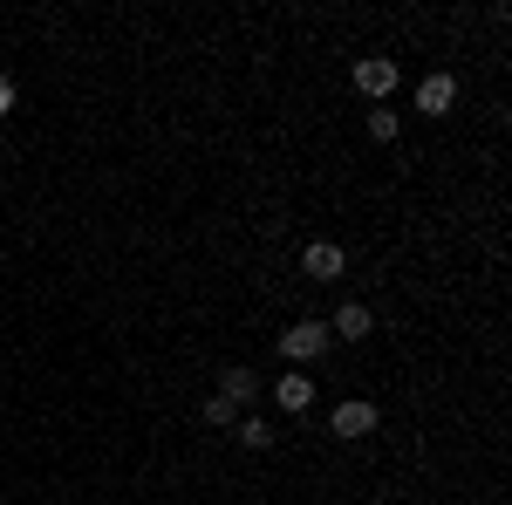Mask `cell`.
<instances>
[{
	"label": "cell",
	"mask_w": 512,
	"mask_h": 505,
	"mask_svg": "<svg viewBox=\"0 0 512 505\" xmlns=\"http://www.w3.org/2000/svg\"><path fill=\"white\" fill-rule=\"evenodd\" d=\"M328 342H335V335H328V321H315V314H308V321H294V328L280 335V355L301 369V362H321V355H328Z\"/></svg>",
	"instance_id": "6da1fadb"
},
{
	"label": "cell",
	"mask_w": 512,
	"mask_h": 505,
	"mask_svg": "<svg viewBox=\"0 0 512 505\" xmlns=\"http://www.w3.org/2000/svg\"><path fill=\"white\" fill-rule=\"evenodd\" d=\"M328 424H335L342 444H362V437H376L383 417H376V403H369V396H349V403H335V417H328Z\"/></svg>",
	"instance_id": "7a4b0ae2"
},
{
	"label": "cell",
	"mask_w": 512,
	"mask_h": 505,
	"mask_svg": "<svg viewBox=\"0 0 512 505\" xmlns=\"http://www.w3.org/2000/svg\"><path fill=\"white\" fill-rule=\"evenodd\" d=\"M396 76H403V69H396L390 55H362V62L349 69V82L362 89V96H369V103H383V96L396 89Z\"/></svg>",
	"instance_id": "3957f363"
},
{
	"label": "cell",
	"mask_w": 512,
	"mask_h": 505,
	"mask_svg": "<svg viewBox=\"0 0 512 505\" xmlns=\"http://www.w3.org/2000/svg\"><path fill=\"white\" fill-rule=\"evenodd\" d=\"M301 273H308V280H342V273H349V253H342L335 239H308V246H301Z\"/></svg>",
	"instance_id": "277c9868"
},
{
	"label": "cell",
	"mask_w": 512,
	"mask_h": 505,
	"mask_svg": "<svg viewBox=\"0 0 512 505\" xmlns=\"http://www.w3.org/2000/svg\"><path fill=\"white\" fill-rule=\"evenodd\" d=\"M212 396H226V403H233L239 417H246V403H253V396H260V376H253V369H219V389H212Z\"/></svg>",
	"instance_id": "5b68a950"
},
{
	"label": "cell",
	"mask_w": 512,
	"mask_h": 505,
	"mask_svg": "<svg viewBox=\"0 0 512 505\" xmlns=\"http://www.w3.org/2000/svg\"><path fill=\"white\" fill-rule=\"evenodd\" d=\"M274 403L287 410V417H301V410L315 403V383H308V369H287V376L274 383Z\"/></svg>",
	"instance_id": "8992f818"
},
{
	"label": "cell",
	"mask_w": 512,
	"mask_h": 505,
	"mask_svg": "<svg viewBox=\"0 0 512 505\" xmlns=\"http://www.w3.org/2000/svg\"><path fill=\"white\" fill-rule=\"evenodd\" d=\"M451 103H458V76H424L417 82V110H424V117H444Z\"/></svg>",
	"instance_id": "52a82bcc"
},
{
	"label": "cell",
	"mask_w": 512,
	"mask_h": 505,
	"mask_svg": "<svg viewBox=\"0 0 512 505\" xmlns=\"http://www.w3.org/2000/svg\"><path fill=\"white\" fill-rule=\"evenodd\" d=\"M369 328H376V314L362 308V301H342V308H335V321H328V335H335V342H362Z\"/></svg>",
	"instance_id": "ba28073f"
},
{
	"label": "cell",
	"mask_w": 512,
	"mask_h": 505,
	"mask_svg": "<svg viewBox=\"0 0 512 505\" xmlns=\"http://www.w3.org/2000/svg\"><path fill=\"white\" fill-rule=\"evenodd\" d=\"M233 437L246 444V451H267V444H274V424H260V417H239Z\"/></svg>",
	"instance_id": "9c48e42d"
},
{
	"label": "cell",
	"mask_w": 512,
	"mask_h": 505,
	"mask_svg": "<svg viewBox=\"0 0 512 505\" xmlns=\"http://www.w3.org/2000/svg\"><path fill=\"white\" fill-rule=\"evenodd\" d=\"M198 417H205V424H239V410L226 403V396H205V403H198Z\"/></svg>",
	"instance_id": "30bf717a"
},
{
	"label": "cell",
	"mask_w": 512,
	"mask_h": 505,
	"mask_svg": "<svg viewBox=\"0 0 512 505\" xmlns=\"http://www.w3.org/2000/svg\"><path fill=\"white\" fill-rule=\"evenodd\" d=\"M369 137L390 144V137H396V110H369Z\"/></svg>",
	"instance_id": "8fae6325"
},
{
	"label": "cell",
	"mask_w": 512,
	"mask_h": 505,
	"mask_svg": "<svg viewBox=\"0 0 512 505\" xmlns=\"http://www.w3.org/2000/svg\"><path fill=\"white\" fill-rule=\"evenodd\" d=\"M7 110H14V82L0 76V117H7Z\"/></svg>",
	"instance_id": "7c38bea8"
}]
</instances>
